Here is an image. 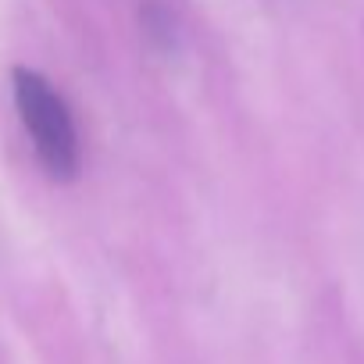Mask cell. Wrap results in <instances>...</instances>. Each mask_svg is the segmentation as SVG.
Here are the masks:
<instances>
[{
  "instance_id": "cell-1",
  "label": "cell",
  "mask_w": 364,
  "mask_h": 364,
  "mask_svg": "<svg viewBox=\"0 0 364 364\" xmlns=\"http://www.w3.org/2000/svg\"><path fill=\"white\" fill-rule=\"evenodd\" d=\"M15 104L33 136L43 168L54 178H72L79 168V139L61 93L33 68H15Z\"/></svg>"
}]
</instances>
